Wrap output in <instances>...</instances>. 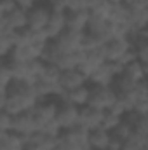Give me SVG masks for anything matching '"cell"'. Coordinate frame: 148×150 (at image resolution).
Returning <instances> with one entry per match:
<instances>
[{"mask_svg": "<svg viewBox=\"0 0 148 150\" xmlns=\"http://www.w3.org/2000/svg\"><path fill=\"white\" fill-rule=\"evenodd\" d=\"M103 45H105V42H103L99 37L91 35V33H85V37H84V44H82V51L91 52V51H96V49H99V47H103Z\"/></svg>", "mask_w": 148, "mask_h": 150, "instance_id": "28", "label": "cell"}, {"mask_svg": "<svg viewBox=\"0 0 148 150\" xmlns=\"http://www.w3.org/2000/svg\"><path fill=\"white\" fill-rule=\"evenodd\" d=\"M7 21L16 32L25 30V28H28V11L23 7H16L11 14H7Z\"/></svg>", "mask_w": 148, "mask_h": 150, "instance_id": "21", "label": "cell"}, {"mask_svg": "<svg viewBox=\"0 0 148 150\" xmlns=\"http://www.w3.org/2000/svg\"><path fill=\"white\" fill-rule=\"evenodd\" d=\"M51 7L49 5H35L28 11V28L32 32H44L47 28V23L51 19Z\"/></svg>", "mask_w": 148, "mask_h": 150, "instance_id": "6", "label": "cell"}, {"mask_svg": "<svg viewBox=\"0 0 148 150\" xmlns=\"http://www.w3.org/2000/svg\"><path fill=\"white\" fill-rule=\"evenodd\" d=\"M14 117L16 115H11L9 112L2 110V113H0V133L12 131V127H14Z\"/></svg>", "mask_w": 148, "mask_h": 150, "instance_id": "33", "label": "cell"}, {"mask_svg": "<svg viewBox=\"0 0 148 150\" xmlns=\"http://www.w3.org/2000/svg\"><path fill=\"white\" fill-rule=\"evenodd\" d=\"M14 2H16L18 7H23L26 11H30V9H33L37 5V0H14Z\"/></svg>", "mask_w": 148, "mask_h": 150, "instance_id": "38", "label": "cell"}, {"mask_svg": "<svg viewBox=\"0 0 148 150\" xmlns=\"http://www.w3.org/2000/svg\"><path fill=\"white\" fill-rule=\"evenodd\" d=\"M61 74H63V70H61L59 67L47 63L45 68H44V72H42V75H40V80H42V82H47V84H59Z\"/></svg>", "mask_w": 148, "mask_h": 150, "instance_id": "23", "label": "cell"}, {"mask_svg": "<svg viewBox=\"0 0 148 150\" xmlns=\"http://www.w3.org/2000/svg\"><path fill=\"white\" fill-rule=\"evenodd\" d=\"M54 150H75V149L72 147V143L65 138V134H61V136L58 138V142H56V147H54Z\"/></svg>", "mask_w": 148, "mask_h": 150, "instance_id": "37", "label": "cell"}, {"mask_svg": "<svg viewBox=\"0 0 148 150\" xmlns=\"http://www.w3.org/2000/svg\"><path fill=\"white\" fill-rule=\"evenodd\" d=\"M68 30V19H66V12H54L51 14V19L47 23L45 33L49 35L51 40H56L61 33H65Z\"/></svg>", "mask_w": 148, "mask_h": 150, "instance_id": "15", "label": "cell"}, {"mask_svg": "<svg viewBox=\"0 0 148 150\" xmlns=\"http://www.w3.org/2000/svg\"><path fill=\"white\" fill-rule=\"evenodd\" d=\"M65 138L72 143V147L75 150H89L91 149V143H89V136H91V131L77 126L73 129H68V131H63Z\"/></svg>", "mask_w": 148, "mask_h": 150, "instance_id": "11", "label": "cell"}, {"mask_svg": "<svg viewBox=\"0 0 148 150\" xmlns=\"http://www.w3.org/2000/svg\"><path fill=\"white\" fill-rule=\"evenodd\" d=\"M84 37L85 33L82 32H73V30H66L65 33H61L56 38V45L61 49V52L70 54V52H77L82 51V44H84Z\"/></svg>", "mask_w": 148, "mask_h": 150, "instance_id": "5", "label": "cell"}, {"mask_svg": "<svg viewBox=\"0 0 148 150\" xmlns=\"http://www.w3.org/2000/svg\"><path fill=\"white\" fill-rule=\"evenodd\" d=\"M63 2H65L66 12H75V11H82L84 9V0H63Z\"/></svg>", "mask_w": 148, "mask_h": 150, "instance_id": "35", "label": "cell"}, {"mask_svg": "<svg viewBox=\"0 0 148 150\" xmlns=\"http://www.w3.org/2000/svg\"><path fill=\"white\" fill-rule=\"evenodd\" d=\"M145 4H147V7H148V0H145Z\"/></svg>", "mask_w": 148, "mask_h": 150, "instance_id": "42", "label": "cell"}, {"mask_svg": "<svg viewBox=\"0 0 148 150\" xmlns=\"http://www.w3.org/2000/svg\"><path fill=\"white\" fill-rule=\"evenodd\" d=\"M108 4H111L110 0H84V9L89 12H99L101 14Z\"/></svg>", "mask_w": 148, "mask_h": 150, "instance_id": "31", "label": "cell"}, {"mask_svg": "<svg viewBox=\"0 0 148 150\" xmlns=\"http://www.w3.org/2000/svg\"><path fill=\"white\" fill-rule=\"evenodd\" d=\"M111 131L105 129V127H98L94 131H91L89 136V143L92 150H108V145L111 142Z\"/></svg>", "mask_w": 148, "mask_h": 150, "instance_id": "19", "label": "cell"}, {"mask_svg": "<svg viewBox=\"0 0 148 150\" xmlns=\"http://www.w3.org/2000/svg\"><path fill=\"white\" fill-rule=\"evenodd\" d=\"M58 108H59V103H52V101H47V103H38L37 107L32 110L35 115V120H37L38 131L47 126L49 122H52L58 115Z\"/></svg>", "mask_w": 148, "mask_h": 150, "instance_id": "9", "label": "cell"}, {"mask_svg": "<svg viewBox=\"0 0 148 150\" xmlns=\"http://www.w3.org/2000/svg\"><path fill=\"white\" fill-rule=\"evenodd\" d=\"M89 18L91 12L89 11H75V12H66V19H68V30L73 32H87V25H89Z\"/></svg>", "mask_w": 148, "mask_h": 150, "instance_id": "16", "label": "cell"}, {"mask_svg": "<svg viewBox=\"0 0 148 150\" xmlns=\"http://www.w3.org/2000/svg\"><path fill=\"white\" fill-rule=\"evenodd\" d=\"M132 44H134V51H136L138 59H140L143 65H148V40L140 35Z\"/></svg>", "mask_w": 148, "mask_h": 150, "instance_id": "26", "label": "cell"}, {"mask_svg": "<svg viewBox=\"0 0 148 150\" xmlns=\"http://www.w3.org/2000/svg\"><path fill=\"white\" fill-rule=\"evenodd\" d=\"M12 131L18 133V134H21V136H25V138H28L33 133H37L38 126H37V120H35L33 112L28 110V112H23V113H19V115H16L14 117V127H12Z\"/></svg>", "mask_w": 148, "mask_h": 150, "instance_id": "7", "label": "cell"}, {"mask_svg": "<svg viewBox=\"0 0 148 150\" xmlns=\"http://www.w3.org/2000/svg\"><path fill=\"white\" fill-rule=\"evenodd\" d=\"M56 120L59 122V126L63 127V131L73 129L78 126L80 120V107H77L73 103H59Z\"/></svg>", "mask_w": 148, "mask_h": 150, "instance_id": "3", "label": "cell"}, {"mask_svg": "<svg viewBox=\"0 0 148 150\" xmlns=\"http://www.w3.org/2000/svg\"><path fill=\"white\" fill-rule=\"evenodd\" d=\"M40 131L45 133V134H49V136H54V138H59V136L63 134V127L59 126V122H58L56 119H54L52 122H49L47 126H44Z\"/></svg>", "mask_w": 148, "mask_h": 150, "instance_id": "34", "label": "cell"}, {"mask_svg": "<svg viewBox=\"0 0 148 150\" xmlns=\"http://www.w3.org/2000/svg\"><path fill=\"white\" fill-rule=\"evenodd\" d=\"M124 120V117L122 115H118V113H113V112H108L105 113V120H103V127L105 129H108V131H113L120 122Z\"/></svg>", "mask_w": 148, "mask_h": 150, "instance_id": "32", "label": "cell"}, {"mask_svg": "<svg viewBox=\"0 0 148 150\" xmlns=\"http://www.w3.org/2000/svg\"><path fill=\"white\" fill-rule=\"evenodd\" d=\"M0 150H26L25 136L14 131L0 133Z\"/></svg>", "mask_w": 148, "mask_h": 150, "instance_id": "18", "label": "cell"}, {"mask_svg": "<svg viewBox=\"0 0 148 150\" xmlns=\"http://www.w3.org/2000/svg\"><path fill=\"white\" fill-rule=\"evenodd\" d=\"M14 82V74H12V68L9 65V61L5 59L2 70H0V84H2V89H9V86Z\"/></svg>", "mask_w": 148, "mask_h": 150, "instance_id": "29", "label": "cell"}, {"mask_svg": "<svg viewBox=\"0 0 148 150\" xmlns=\"http://www.w3.org/2000/svg\"><path fill=\"white\" fill-rule=\"evenodd\" d=\"M89 150H92V149H89Z\"/></svg>", "mask_w": 148, "mask_h": 150, "instance_id": "44", "label": "cell"}, {"mask_svg": "<svg viewBox=\"0 0 148 150\" xmlns=\"http://www.w3.org/2000/svg\"><path fill=\"white\" fill-rule=\"evenodd\" d=\"M89 100H91V86H82L73 91H65L63 96L59 98V103H73L82 108L89 105Z\"/></svg>", "mask_w": 148, "mask_h": 150, "instance_id": "12", "label": "cell"}, {"mask_svg": "<svg viewBox=\"0 0 148 150\" xmlns=\"http://www.w3.org/2000/svg\"><path fill=\"white\" fill-rule=\"evenodd\" d=\"M145 150H148V138H147V143H145Z\"/></svg>", "mask_w": 148, "mask_h": 150, "instance_id": "41", "label": "cell"}, {"mask_svg": "<svg viewBox=\"0 0 148 150\" xmlns=\"http://www.w3.org/2000/svg\"><path fill=\"white\" fill-rule=\"evenodd\" d=\"M134 131H136V129H134V126H132L127 119H124V120H122V122L113 129V131H111V134H113L115 138H118V140L125 142L127 138H131V136L134 134Z\"/></svg>", "mask_w": 148, "mask_h": 150, "instance_id": "25", "label": "cell"}, {"mask_svg": "<svg viewBox=\"0 0 148 150\" xmlns=\"http://www.w3.org/2000/svg\"><path fill=\"white\" fill-rule=\"evenodd\" d=\"M25 142H26V150H54L58 138L49 136L42 131H37L32 136L25 138Z\"/></svg>", "mask_w": 148, "mask_h": 150, "instance_id": "14", "label": "cell"}, {"mask_svg": "<svg viewBox=\"0 0 148 150\" xmlns=\"http://www.w3.org/2000/svg\"><path fill=\"white\" fill-rule=\"evenodd\" d=\"M87 82H89V77L84 74V72H80L78 68L63 72L61 74V80H59V84H61V87L65 91H73L77 87L87 86Z\"/></svg>", "mask_w": 148, "mask_h": 150, "instance_id": "13", "label": "cell"}, {"mask_svg": "<svg viewBox=\"0 0 148 150\" xmlns=\"http://www.w3.org/2000/svg\"><path fill=\"white\" fill-rule=\"evenodd\" d=\"M117 100H118V93L115 91L113 86H91V100H89L91 107L108 112Z\"/></svg>", "mask_w": 148, "mask_h": 150, "instance_id": "1", "label": "cell"}, {"mask_svg": "<svg viewBox=\"0 0 148 150\" xmlns=\"http://www.w3.org/2000/svg\"><path fill=\"white\" fill-rule=\"evenodd\" d=\"M122 149H124V142L118 140V138H115V136H111V142H110V145H108V150H122Z\"/></svg>", "mask_w": 148, "mask_h": 150, "instance_id": "39", "label": "cell"}, {"mask_svg": "<svg viewBox=\"0 0 148 150\" xmlns=\"http://www.w3.org/2000/svg\"><path fill=\"white\" fill-rule=\"evenodd\" d=\"M129 9H131V7H129ZM129 25H131L134 35L138 38L140 33H143L148 28V9H131Z\"/></svg>", "mask_w": 148, "mask_h": 150, "instance_id": "17", "label": "cell"}, {"mask_svg": "<svg viewBox=\"0 0 148 150\" xmlns=\"http://www.w3.org/2000/svg\"><path fill=\"white\" fill-rule=\"evenodd\" d=\"M37 58H40V56L32 45H16L7 59L12 63H28L32 59H37Z\"/></svg>", "mask_w": 148, "mask_h": 150, "instance_id": "20", "label": "cell"}, {"mask_svg": "<svg viewBox=\"0 0 148 150\" xmlns=\"http://www.w3.org/2000/svg\"><path fill=\"white\" fill-rule=\"evenodd\" d=\"M145 143H147V138L134 131V134L124 142V149L122 150H145Z\"/></svg>", "mask_w": 148, "mask_h": 150, "instance_id": "27", "label": "cell"}, {"mask_svg": "<svg viewBox=\"0 0 148 150\" xmlns=\"http://www.w3.org/2000/svg\"><path fill=\"white\" fill-rule=\"evenodd\" d=\"M132 94H134V98H136L138 105H140V103H145V101H147V100H148V80H147V79L136 84V87H134Z\"/></svg>", "mask_w": 148, "mask_h": 150, "instance_id": "30", "label": "cell"}, {"mask_svg": "<svg viewBox=\"0 0 148 150\" xmlns=\"http://www.w3.org/2000/svg\"><path fill=\"white\" fill-rule=\"evenodd\" d=\"M37 2H42V0H37Z\"/></svg>", "mask_w": 148, "mask_h": 150, "instance_id": "43", "label": "cell"}, {"mask_svg": "<svg viewBox=\"0 0 148 150\" xmlns=\"http://www.w3.org/2000/svg\"><path fill=\"white\" fill-rule=\"evenodd\" d=\"M122 75H127L129 79H132L134 82H141V80H145L147 79V72H145V65L140 61V59H134V61H131L127 67H125V70H124V74Z\"/></svg>", "mask_w": 148, "mask_h": 150, "instance_id": "22", "label": "cell"}, {"mask_svg": "<svg viewBox=\"0 0 148 150\" xmlns=\"http://www.w3.org/2000/svg\"><path fill=\"white\" fill-rule=\"evenodd\" d=\"M136 84H138V82H134V80L129 79L127 75H120V77H117L113 87H115V91L118 93V96H124V94H131V93L134 91Z\"/></svg>", "mask_w": 148, "mask_h": 150, "instance_id": "24", "label": "cell"}, {"mask_svg": "<svg viewBox=\"0 0 148 150\" xmlns=\"http://www.w3.org/2000/svg\"><path fill=\"white\" fill-rule=\"evenodd\" d=\"M91 35L99 37L105 44H108L110 40H113V25L111 21L105 16V14H98V12H91L89 18V25H87V32Z\"/></svg>", "mask_w": 148, "mask_h": 150, "instance_id": "2", "label": "cell"}, {"mask_svg": "<svg viewBox=\"0 0 148 150\" xmlns=\"http://www.w3.org/2000/svg\"><path fill=\"white\" fill-rule=\"evenodd\" d=\"M122 2H124V4H125V5H131V4H132V2H134V0H122Z\"/></svg>", "mask_w": 148, "mask_h": 150, "instance_id": "40", "label": "cell"}, {"mask_svg": "<svg viewBox=\"0 0 148 150\" xmlns=\"http://www.w3.org/2000/svg\"><path fill=\"white\" fill-rule=\"evenodd\" d=\"M105 113L99 108H94L91 105H85L80 108V120L78 126L87 129V131H94L98 127H103V120H105Z\"/></svg>", "mask_w": 148, "mask_h": 150, "instance_id": "4", "label": "cell"}, {"mask_svg": "<svg viewBox=\"0 0 148 150\" xmlns=\"http://www.w3.org/2000/svg\"><path fill=\"white\" fill-rule=\"evenodd\" d=\"M134 49V44L131 40H122V38H113L108 44H105V54L106 61H120L129 51Z\"/></svg>", "mask_w": 148, "mask_h": 150, "instance_id": "8", "label": "cell"}, {"mask_svg": "<svg viewBox=\"0 0 148 150\" xmlns=\"http://www.w3.org/2000/svg\"><path fill=\"white\" fill-rule=\"evenodd\" d=\"M16 7H18V5H16L14 0H2V2H0V16H7V14H11Z\"/></svg>", "mask_w": 148, "mask_h": 150, "instance_id": "36", "label": "cell"}, {"mask_svg": "<svg viewBox=\"0 0 148 150\" xmlns=\"http://www.w3.org/2000/svg\"><path fill=\"white\" fill-rule=\"evenodd\" d=\"M99 14V12H98ZM105 14L111 21V25H120V23H129V16H131V9L129 5H125L124 2H115V4H108L106 9L101 12Z\"/></svg>", "mask_w": 148, "mask_h": 150, "instance_id": "10", "label": "cell"}]
</instances>
